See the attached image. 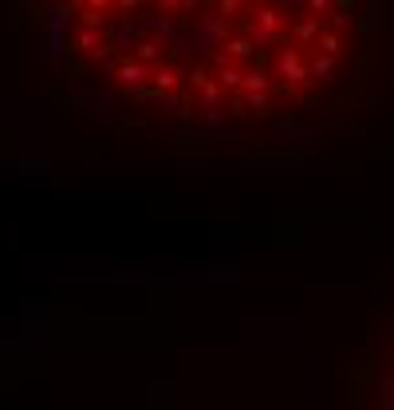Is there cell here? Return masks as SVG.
I'll list each match as a JSON object with an SVG mask.
<instances>
[{"instance_id":"cell-1","label":"cell","mask_w":394,"mask_h":410,"mask_svg":"<svg viewBox=\"0 0 394 410\" xmlns=\"http://www.w3.org/2000/svg\"><path fill=\"white\" fill-rule=\"evenodd\" d=\"M48 91L111 135L240 142L319 111L367 51V0H9Z\"/></svg>"},{"instance_id":"cell-2","label":"cell","mask_w":394,"mask_h":410,"mask_svg":"<svg viewBox=\"0 0 394 410\" xmlns=\"http://www.w3.org/2000/svg\"><path fill=\"white\" fill-rule=\"evenodd\" d=\"M390 406H394V387H390Z\"/></svg>"}]
</instances>
